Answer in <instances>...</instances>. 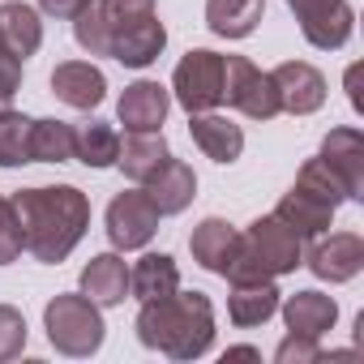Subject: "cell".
Instances as JSON below:
<instances>
[{"instance_id": "cell-26", "label": "cell", "mask_w": 364, "mask_h": 364, "mask_svg": "<svg viewBox=\"0 0 364 364\" xmlns=\"http://www.w3.org/2000/svg\"><path fill=\"white\" fill-rule=\"evenodd\" d=\"M266 18V0H206V26L219 39H249Z\"/></svg>"}, {"instance_id": "cell-13", "label": "cell", "mask_w": 364, "mask_h": 364, "mask_svg": "<svg viewBox=\"0 0 364 364\" xmlns=\"http://www.w3.org/2000/svg\"><path fill=\"white\" fill-rule=\"evenodd\" d=\"M167 48V26L154 18H141V22H129V26H116L112 31V43H107V56L124 69H150Z\"/></svg>"}, {"instance_id": "cell-9", "label": "cell", "mask_w": 364, "mask_h": 364, "mask_svg": "<svg viewBox=\"0 0 364 364\" xmlns=\"http://www.w3.org/2000/svg\"><path fill=\"white\" fill-rule=\"evenodd\" d=\"M304 266L321 283H351L364 270V240L355 232H321L304 249Z\"/></svg>"}, {"instance_id": "cell-34", "label": "cell", "mask_w": 364, "mask_h": 364, "mask_svg": "<svg viewBox=\"0 0 364 364\" xmlns=\"http://www.w3.org/2000/svg\"><path fill=\"white\" fill-rule=\"evenodd\" d=\"M326 351H321V338H309V334H291L287 330V338L274 347V360L279 364H313V360H321Z\"/></svg>"}, {"instance_id": "cell-23", "label": "cell", "mask_w": 364, "mask_h": 364, "mask_svg": "<svg viewBox=\"0 0 364 364\" xmlns=\"http://www.w3.org/2000/svg\"><path fill=\"white\" fill-rule=\"evenodd\" d=\"M180 287V266L171 253H141L129 266V296L133 300H163Z\"/></svg>"}, {"instance_id": "cell-30", "label": "cell", "mask_w": 364, "mask_h": 364, "mask_svg": "<svg viewBox=\"0 0 364 364\" xmlns=\"http://www.w3.org/2000/svg\"><path fill=\"white\" fill-rule=\"evenodd\" d=\"M296 185L300 189H309V193H317L321 202H330L334 210L347 202V193H343V185H338V180H334V171L321 163V159H309L304 167H300V176H296Z\"/></svg>"}, {"instance_id": "cell-27", "label": "cell", "mask_w": 364, "mask_h": 364, "mask_svg": "<svg viewBox=\"0 0 364 364\" xmlns=\"http://www.w3.org/2000/svg\"><path fill=\"white\" fill-rule=\"evenodd\" d=\"M73 159V124L43 116L31 120V163H69Z\"/></svg>"}, {"instance_id": "cell-21", "label": "cell", "mask_w": 364, "mask_h": 364, "mask_svg": "<svg viewBox=\"0 0 364 364\" xmlns=\"http://www.w3.org/2000/svg\"><path fill=\"white\" fill-rule=\"evenodd\" d=\"M274 215H279V219L300 236V240H313V236L330 232V223H334V206H330V202H321L317 193L300 189V185H291V189L283 193V202L274 206Z\"/></svg>"}, {"instance_id": "cell-38", "label": "cell", "mask_w": 364, "mask_h": 364, "mask_svg": "<svg viewBox=\"0 0 364 364\" xmlns=\"http://www.w3.org/2000/svg\"><path fill=\"white\" fill-rule=\"evenodd\" d=\"M223 360H262V351L257 347H228Z\"/></svg>"}, {"instance_id": "cell-33", "label": "cell", "mask_w": 364, "mask_h": 364, "mask_svg": "<svg viewBox=\"0 0 364 364\" xmlns=\"http://www.w3.org/2000/svg\"><path fill=\"white\" fill-rule=\"evenodd\" d=\"M99 5H103V18H107V35H112L116 26L154 18V0H99ZM107 43H112V39H107Z\"/></svg>"}, {"instance_id": "cell-22", "label": "cell", "mask_w": 364, "mask_h": 364, "mask_svg": "<svg viewBox=\"0 0 364 364\" xmlns=\"http://www.w3.org/2000/svg\"><path fill=\"white\" fill-rule=\"evenodd\" d=\"M279 287L274 279H262V283H232V296H228V321L240 326V330H253V326H266L274 313H279Z\"/></svg>"}, {"instance_id": "cell-25", "label": "cell", "mask_w": 364, "mask_h": 364, "mask_svg": "<svg viewBox=\"0 0 364 364\" xmlns=\"http://www.w3.org/2000/svg\"><path fill=\"white\" fill-rule=\"evenodd\" d=\"M116 154H120V133L99 120V116H86L73 124V159L103 171V167H116Z\"/></svg>"}, {"instance_id": "cell-16", "label": "cell", "mask_w": 364, "mask_h": 364, "mask_svg": "<svg viewBox=\"0 0 364 364\" xmlns=\"http://www.w3.org/2000/svg\"><path fill=\"white\" fill-rule=\"evenodd\" d=\"M82 296L95 300L99 309H116L129 300V266L124 257L112 249V253H95L86 266H82Z\"/></svg>"}, {"instance_id": "cell-5", "label": "cell", "mask_w": 364, "mask_h": 364, "mask_svg": "<svg viewBox=\"0 0 364 364\" xmlns=\"http://www.w3.org/2000/svg\"><path fill=\"white\" fill-rule=\"evenodd\" d=\"M223 103L249 120H274L283 112L274 77L262 73L249 56H223Z\"/></svg>"}, {"instance_id": "cell-6", "label": "cell", "mask_w": 364, "mask_h": 364, "mask_svg": "<svg viewBox=\"0 0 364 364\" xmlns=\"http://www.w3.org/2000/svg\"><path fill=\"white\" fill-rule=\"evenodd\" d=\"M159 219H163V215L154 210V202L146 198V189H124V193H116V198L107 202V215H103L107 240H112L116 253L146 249V245L154 240V232H159Z\"/></svg>"}, {"instance_id": "cell-29", "label": "cell", "mask_w": 364, "mask_h": 364, "mask_svg": "<svg viewBox=\"0 0 364 364\" xmlns=\"http://www.w3.org/2000/svg\"><path fill=\"white\" fill-rule=\"evenodd\" d=\"M73 39L86 56H107V18H103V5L99 0H90V5L73 18Z\"/></svg>"}, {"instance_id": "cell-24", "label": "cell", "mask_w": 364, "mask_h": 364, "mask_svg": "<svg viewBox=\"0 0 364 364\" xmlns=\"http://www.w3.org/2000/svg\"><path fill=\"white\" fill-rule=\"evenodd\" d=\"M167 159H171V146H167L163 129H159V133H129V137L120 141L116 167L133 180V185H146V180H150Z\"/></svg>"}, {"instance_id": "cell-12", "label": "cell", "mask_w": 364, "mask_h": 364, "mask_svg": "<svg viewBox=\"0 0 364 364\" xmlns=\"http://www.w3.org/2000/svg\"><path fill=\"white\" fill-rule=\"evenodd\" d=\"M167 112H171V95H167V86H159L150 77H137L116 99V116H120L124 133H159Z\"/></svg>"}, {"instance_id": "cell-15", "label": "cell", "mask_w": 364, "mask_h": 364, "mask_svg": "<svg viewBox=\"0 0 364 364\" xmlns=\"http://www.w3.org/2000/svg\"><path fill=\"white\" fill-rule=\"evenodd\" d=\"M52 95L60 103L77 107V112H95L103 103V95H107V77L90 60H60L52 69Z\"/></svg>"}, {"instance_id": "cell-32", "label": "cell", "mask_w": 364, "mask_h": 364, "mask_svg": "<svg viewBox=\"0 0 364 364\" xmlns=\"http://www.w3.org/2000/svg\"><path fill=\"white\" fill-rule=\"evenodd\" d=\"M22 228H18V215H14V202L0 193V266H14L22 257Z\"/></svg>"}, {"instance_id": "cell-17", "label": "cell", "mask_w": 364, "mask_h": 364, "mask_svg": "<svg viewBox=\"0 0 364 364\" xmlns=\"http://www.w3.org/2000/svg\"><path fill=\"white\" fill-rule=\"evenodd\" d=\"M189 137H193V146H198L206 159H215V163H236L240 150H245V129L232 124V120L219 116V112H193V116H189Z\"/></svg>"}, {"instance_id": "cell-39", "label": "cell", "mask_w": 364, "mask_h": 364, "mask_svg": "<svg viewBox=\"0 0 364 364\" xmlns=\"http://www.w3.org/2000/svg\"><path fill=\"white\" fill-rule=\"evenodd\" d=\"M0 107H9V103H0Z\"/></svg>"}, {"instance_id": "cell-11", "label": "cell", "mask_w": 364, "mask_h": 364, "mask_svg": "<svg viewBox=\"0 0 364 364\" xmlns=\"http://www.w3.org/2000/svg\"><path fill=\"white\" fill-rule=\"evenodd\" d=\"M274 77V90H279V107L291 112V116H313L326 107V73L309 60H283L279 69H270Z\"/></svg>"}, {"instance_id": "cell-10", "label": "cell", "mask_w": 364, "mask_h": 364, "mask_svg": "<svg viewBox=\"0 0 364 364\" xmlns=\"http://www.w3.org/2000/svg\"><path fill=\"white\" fill-rule=\"evenodd\" d=\"M317 159L334 171V180L343 185L347 202H364V133L355 124H338L321 137Z\"/></svg>"}, {"instance_id": "cell-18", "label": "cell", "mask_w": 364, "mask_h": 364, "mask_svg": "<svg viewBox=\"0 0 364 364\" xmlns=\"http://www.w3.org/2000/svg\"><path fill=\"white\" fill-rule=\"evenodd\" d=\"M279 313H283V321H287V330L291 334H309V338H321L326 330H334V321H338V304H334V296H326V291H296V296H287V300H279Z\"/></svg>"}, {"instance_id": "cell-7", "label": "cell", "mask_w": 364, "mask_h": 364, "mask_svg": "<svg viewBox=\"0 0 364 364\" xmlns=\"http://www.w3.org/2000/svg\"><path fill=\"white\" fill-rule=\"evenodd\" d=\"M240 236H245L249 253L266 266L270 279H279V274H296V266H304V240H300L279 215H262V219H253Z\"/></svg>"}, {"instance_id": "cell-37", "label": "cell", "mask_w": 364, "mask_h": 364, "mask_svg": "<svg viewBox=\"0 0 364 364\" xmlns=\"http://www.w3.org/2000/svg\"><path fill=\"white\" fill-rule=\"evenodd\" d=\"M355 77H360V65H351V69H347V99H351V107L360 112L364 103H360V90H355Z\"/></svg>"}, {"instance_id": "cell-2", "label": "cell", "mask_w": 364, "mask_h": 364, "mask_svg": "<svg viewBox=\"0 0 364 364\" xmlns=\"http://www.w3.org/2000/svg\"><path fill=\"white\" fill-rule=\"evenodd\" d=\"M141 347L167 360H198L215 347V304L206 291H171L163 300H146L137 309Z\"/></svg>"}, {"instance_id": "cell-1", "label": "cell", "mask_w": 364, "mask_h": 364, "mask_svg": "<svg viewBox=\"0 0 364 364\" xmlns=\"http://www.w3.org/2000/svg\"><path fill=\"white\" fill-rule=\"evenodd\" d=\"M9 202L22 228V249L43 266H60L90 232V198L77 185H35L18 189Z\"/></svg>"}, {"instance_id": "cell-4", "label": "cell", "mask_w": 364, "mask_h": 364, "mask_svg": "<svg viewBox=\"0 0 364 364\" xmlns=\"http://www.w3.org/2000/svg\"><path fill=\"white\" fill-rule=\"evenodd\" d=\"M171 99L193 112H215L223 103V56L210 48H189L171 73Z\"/></svg>"}, {"instance_id": "cell-36", "label": "cell", "mask_w": 364, "mask_h": 364, "mask_svg": "<svg viewBox=\"0 0 364 364\" xmlns=\"http://www.w3.org/2000/svg\"><path fill=\"white\" fill-rule=\"evenodd\" d=\"M39 5V14H48V18H56V22H73L90 0H35Z\"/></svg>"}, {"instance_id": "cell-14", "label": "cell", "mask_w": 364, "mask_h": 364, "mask_svg": "<svg viewBox=\"0 0 364 364\" xmlns=\"http://www.w3.org/2000/svg\"><path fill=\"white\" fill-rule=\"evenodd\" d=\"M141 189H146V198L154 202V210L163 219L167 215H185L193 206V198H198V176H193V167L185 159H167Z\"/></svg>"}, {"instance_id": "cell-31", "label": "cell", "mask_w": 364, "mask_h": 364, "mask_svg": "<svg viewBox=\"0 0 364 364\" xmlns=\"http://www.w3.org/2000/svg\"><path fill=\"white\" fill-rule=\"evenodd\" d=\"M26 338H31V330H26L22 309L0 304V364L14 360V355H22V351H26Z\"/></svg>"}, {"instance_id": "cell-35", "label": "cell", "mask_w": 364, "mask_h": 364, "mask_svg": "<svg viewBox=\"0 0 364 364\" xmlns=\"http://www.w3.org/2000/svg\"><path fill=\"white\" fill-rule=\"evenodd\" d=\"M18 90H22V60L9 48H0V103H9Z\"/></svg>"}, {"instance_id": "cell-3", "label": "cell", "mask_w": 364, "mask_h": 364, "mask_svg": "<svg viewBox=\"0 0 364 364\" xmlns=\"http://www.w3.org/2000/svg\"><path fill=\"white\" fill-rule=\"evenodd\" d=\"M43 330H48V343L60 351V355H73V360H86L103 347L107 338V326H103V309L95 300H86L82 291H60L48 300L43 309Z\"/></svg>"}, {"instance_id": "cell-20", "label": "cell", "mask_w": 364, "mask_h": 364, "mask_svg": "<svg viewBox=\"0 0 364 364\" xmlns=\"http://www.w3.org/2000/svg\"><path fill=\"white\" fill-rule=\"evenodd\" d=\"M236 249H240V232L228 223V219H202L198 228H193V236H189V253H193V262L202 266V270H210V274H223L228 270V262L236 257Z\"/></svg>"}, {"instance_id": "cell-28", "label": "cell", "mask_w": 364, "mask_h": 364, "mask_svg": "<svg viewBox=\"0 0 364 364\" xmlns=\"http://www.w3.org/2000/svg\"><path fill=\"white\" fill-rule=\"evenodd\" d=\"M31 163V116L0 107V167Z\"/></svg>"}, {"instance_id": "cell-19", "label": "cell", "mask_w": 364, "mask_h": 364, "mask_svg": "<svg viewBox=\"0 0 364 364\" xmlns=\"http://www.w3.org/2000/svg\"><path fill=\"white\" fill-rule=\"evenodd\" d=\"M0 48H9L18 60L35 56L43 48V14L26 0H5L0 5Z\"/></svg>"}, {"instance_id": "cell-8", "label": "cell", "mask_w": 364, "mask_h": 364, "mask_svg": "<svg viewBox=\"0 0 364 364\" xmlns=\"http://www.w3.org/2000/svg\"><path fill=\"white\" fill-rule=\"evenodd\" d=\"M287 9L300 22V35L317 52H338L351 31H355V9L351 0H287Z\"/></svg>"}]
</instances>
